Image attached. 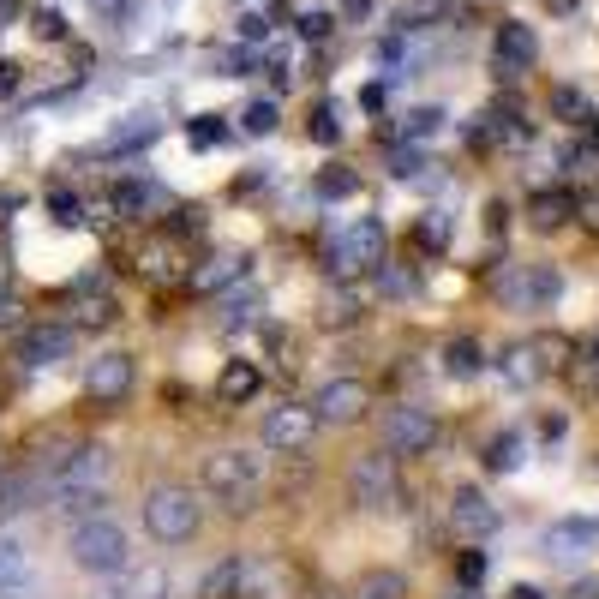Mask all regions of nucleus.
Returning a JSON list of instances; mask_svg holds the SVG:
<instances>
[{"instance_id":"f257e3e1","label":"nucleus","mask_w":599,"mask_h":599,"mask_svg":"<svg viewBox=\"0 0 599 599\" xmlns=\"http://www.w3.org/2000/svg\"><path fill=\"white\" fill-rule=\"evenodd\" d=\"M114 474V450L108 444H78L60 468H54V516H96L102 492Z\"/></svg>"},{"instance_id":"f03ea898","label":"nucleus","mask_w":599,"mask_h":599,"mask_svg":"<svg viewBox=\"0 0 599 599\" xmlns=\"http://www.w3.org/2000/svg\"><path fill=\"white\" fill-rule=\"evenodd\" d=\"M66 558H72L84 576L114 582V576L132 570V540H126L120 522H108V516L96 510V516H78V528H72V540H66Z\"/></svg>"},{"instance_id":"7ed1b4c3","label":"nucleus","mask_w":599,"mask_h":599,"mask_svg":"<svg viewBox=\"0 0 599 599\" xmlns=\"http://www.w3.org/2000/svg\"><path fill=\"white\" fill-rule=\"evenodd\" d=\"M198 522H204L198 492H186V486H150V498H144V534L156 546H186L198 534Z\"/></svg>"},{"instance_id":"20e7f679","label":"nucleus","mask_w":599,"mask_h":599,"mask_svg":"<svg viewBox=\"0 0 599 599\" xmlns=\"http://www.w3.org/2000/svg\"><path fill=\"white\" fill-rule=\"evenodd\" d=\"M258 486H264V456H252V450H216L204 462V492L222 498L228 510H246L258 498Z\"/></svg>"},{"instance_id":"39448f33","label":"nucleus","mask_w":599,"mask_h":599,"mask_svg":"<svg viewBox=\"0 0 599 599\" xmlns=\"http://www.w3.org/2000/svg\"><path fill=\"white\" fill-rule=\"evenodd\" d=\"M318 432L324 426H318L312 402H282V408L264 414V450H276V456H306Z\"/></svg>"},{"instance_id":"423d86ee","label":"nucleus","mask_w":599,"mask_h":599,"mask_svg":"<svg viewBox=\"0 0 599 599\" xmlns=\"http://www.w3.org/2000/svg\"><path fill=\"white\" fill-rule=\"evenodd\" d=\"M432 444H438V420L420 402H396L384 414V450L390 456H426Z\"/></svg>"},{"instance_id":"0eeeda50","label":"nucleus","mask_w":599,"mask_h":599,"mask_svg":"<svg viewBox=\"0 0 599 599\" xmlns=\"http://www.w3.org/2000/svg\"><path fill=\"white\" fill-rule=\"evenodd\" d=\"M348 486H354V504H360V510H390V504H396V456H390V450L360 456L354 474H348Z\"/></svg>"},{"instance_id":"6e6552de","label":"nucleus","mask_w":599,"mask_h":599,"mask_svg":"<svg viewBox=\"0 0 599 599\" xmlns=\"http://www.w3.org/2000/svg\"><path fill=\"white\" fill-rule=\"evenodd\" d=\"M372 264H384V222L360 216V222H354V228L330 246V270L354 276V270H372Z\"/></svg>"},{"instance_id":"1a4fd4ad","label":"nucleus","mask_w":599,"mask_h":599,"mask_svg":"<svg viewBox=\"0 0 599 599\" xmlns=\"http://www.w3.org/2000/svg\"><path fill=\"white\" fill-rule=\"evenodd\" d=\"M366 408H372V390H366L360 378H330V384L312 396L318 426H354V420H366Z\"/></svg>"},{"instance_id":"9d476101","label":"nucleus","mask_w":599,"mask_h":599,"mask_svg":"<svg viewBox=\"0 0 599 599\" xmlns=\"http://www.w3.org/2000/svg\"><path fill=\"white\" fill-rule=\"evenodd\" d=\"M492 60H498V72H504V78L534 72V60H540V36H534V24L504 18V24H498V36H492Z\"/></svg>"},{"instance_id":"9b49d317","label":"nucleus","mask_w":599,"mask_h":599,"mask_svg":"<svg viewBox=\"0 0 599 599\" xmlns=\"http://www.w3.org/2000/svg\"><path fill=\"white\" fill-rule=\"evenodd\" d=\"M540 546H546V558H552V564H582V558L599 546V522L564 516V522H552V528H546V540H540Z\"/></svg>"},{"instance_id":"f8f14e48","label":"nucleus","mask_w":599,"mask_h":599,"mask_svg":"<svg viewBox=\"0 0 599 599\" xmlns=\"http://www.w3.org/2000/svg\"><path fill=\"white\" fill-rule=\"evenodd\" d=\"M72 348H78V330H72V324H30L24 342H18V360H24V366H60Z\"/></svg>"},{"instance_id":"ddd939ff","label":"nucleus","mask_w":599,"mask_h":599,"mask_svg":"<svg viewBox=\"0 0 599 599\" xmlns=\"http://www.w3.org/2000/svg\"><path fill=\"white\" fill-rule=\"evenodd\" d=\"M132 354H96L90 366H84V390L96 396V402H126L132 396Z\"/></svg>"},{"instance_id":"4468645a","label":"nucleus","mask_w":599,"mask_h":599,"mask_svg":"<svg viewBox=\"0 0 599 599\" xmlns=\"http://www.w3.org/2000/svg\"><path fill=\"white\" fill-rule=\"evenodd\" d=\"M450 528H456L462 540H486V534H498V504H492L486 492L462 486V492L450 498Z\"/></svg>"},{"instance_id":"2eb2a0df","label":"nucleus","mask_w":599,"mask_h":599,"mask_svg":"<svg viewBox=\"0 0 599 599\" xmlns=\"http://www.w3.org/2000/svg\"><path fill=\"white\" fill-rule=\"evenodd\" d=\"M36 582H30V558L12 534H0V599H30Z\"/></svg>"},{"instance_id":"dca6fc26","label":"nucleus","mask_w":599,"mask_h":599,"mask_svg":"<svg viewBox=\"0 0 599 599\" xmlns=\"http://www.w3.org/2000/svg\"><path fill=\"white\" fill-rule=\"evenodd\" d=\"M246 264H252L246 252H216L210 264H198V270H192V288H198V294H222L228 282H240V276H246Z\"/></svg>"},{"instance_id":"f3484780","label":"nucleus","mask_w":599,"mask_h":599,"mask_svg":"<svg viewBox=\"0 0 599 599\" xmlns=\"http://www.w3.org/2000/svg\"><path fill=\"white\" fill-rule=\"evenodd\" d=\"M162 204H168V192H162V186H150V180H120V186H114V210H120V216H132V222H144V216H150V210H162Z\"/></svg>"},{"instance_id":"a211bd4d","label":"nucleus","mask_w":599,"mask_h":599,"mask_svg":"<svg viewBox=\"0 0 599 599\" xmlns=\"http://www.w3.org/2000/svg\"><path fill=\"white\" fill-rule=\"evenodd\" d=\"M258 390H264V372H258L252 360H228L222 378H216V396H222V402H252Z\"/></svg>"},{"instance_id":"6ab92c4d","label":"nucleus","mask_w":599,"mask_h":599,"mask_svg":"<svg viewBox=\"0 0 599 599\" xmlns=\"http://www.w3.org/2000/svg\"><path fill=\"white\" fill-rule=\"evenodd\" d=\"M528 216H534V228H564V222L576 216V198H570V192H534Z\"/></svg>"},{"instance_id":"aec40b11","label":"nucleus","mask_w":599,"mask_h":599,"mask_svg":"<svg viewBox=\"0 0 599 599\" xmlns=\"http://www.w3.org/2000/svg\"><path fill=\"white\" fill-rule=\"evenodd\" d=\"M480 366H486V354H480L474 336H456V342L444 348V372H450V378H474Z\"/></svg>"},{"instance_id":"412c9836","label":"nucleus","mask_w":599,"mask_h":599,"mask_svg":"<svg viewBox=\"0 0 599 599\" xmlns=\"http://www.w3.org/2000/svg\"><path fill=\"white\" fill-rule=\"evenodd\" d=\"M354 599H408V582H402L396 570H372V576L354 588Z\"/></svg>"},{"instance_id":"4be33fe9","label":"nucleus","mask_w":599,"mask_h":599,"mask_svg":"<svg viewBox=\"0 0 599 599\" xmlns=\"http://www.w3.org/2000/svg\"><path fill=\"white\" fill-rule=\"evenodd\" d=\"M276 120H282L276 102H246V108H240V132H246V138H270Z\"/></svg>"},{"instance_id":"5701e85b","label":"nucleus","mask_w":599,"mask_h":599,"mask_svg":"<svg viewBox=\"0 0 599 599\" xmlns=\"http://www.w3.org/2000/svg\"><path fill=\"white\" fill-rule=\"evenodd\" d=\"M48 216H54L60 228H78V222H84V204H78V192H72V186H54V192H48Z\"/></svg>"},{"instance_id":"b1692460","label":"nucleus","mask_w":599,"mask_h":599,"mask_svg":"<svg viewBox=\"0 0 599 599\" xmlns=\"http://www.w3.org/2000/svg\"><path fill=\"white\" fill-rule=\"evenodd\" d=\"M486 468H492V474H510V468H522V438H516V432L492 438V450H486Z\"/></svg>"},{"instance_id":"393cba45","label":"nucleus","mask_w":599,"mask_h":599,"mask_svg":"<svg viewBox=\"0 0 599 599\" xmlns=\"http://www.w3.org/2000/svg\"><path fill=\"white\" fill-rule=\"evenodd\" d=\"M360 192V174L354 168H324L318 174V198H354Z\"/></svg>"},{"instance_id":"a878e982","label":"nucleus","mask_w":599,"mask_h":599,"mask_svg":"<svg viewBox=\"0 0 599 599\" xmlns=\"http://www.w3.org/2000/svg\"><path fill=\"white\" fill-rule=\"evenodd\" d=\"M552 114H558V120H588V102H582V90L558 84V90H552Z\"/></svg>"},{"instance_id":"bb28decb","label":"nucleus","mask_w":599,"mask_h":599,"mask_svg":"<svg viewBox=\"0 0 599 599\" xmlns=\"http://www.w3.org/2000/svg\"><path fill=\"white\" fill-rule=\"evenodd\" d=\"M204 599H240V564H222V570L204 582Z\"/></svg>"},{"instance_id":"cd10ccee","label":"nucleus","mask_w":599,"mask_h":599,"mask_svg":"<svg viewBox=\"0 0 599 599\" xmlns=\"http://www.w3.org/2000/svg\"><path fill=\"white\" fill-rule=\"evenodd\" d=\"M438 126H444V108H414L408 126H402V138H432Z\"/></svg>"},{"instance_id":"c85d7f7f","label":"nucleus","mask_w":599,"mask_h":599,"mask_svg":"<svg viewBox=\"0 0 599 599\" xmlns=\"http://www.w3.org/2000/svg\"><path fill=\"white\" fill-rule=\"evenodd\" d=\"M186 138H192L198 150H210V144H222V120H216V114H198V120L186 126Z\"/></svg>"},{"instance_id":"c756f323","label":"nucleus","mask_w":599,"mask_h":599,"mask_svg":"<svg viewBox=\"0 0 599 599\" xmlns=\"http://www.w3.org/2000/svg\"><path fill=\"white\" fill-rule=\"evenodd\" d=\"M516 384H534L540 378V366H534V348H510V366H504Z\"/></svg>"},{"instance_id":"7c9ffc66","label":"nucleus","mask_w":599,"mask_h":599,"mask_svg":"<svg viewBox=\"0 0 599 599\" xmlns=\"http://www.w3.org/2000/svg\"><path fill=\"white\" fill-rule=\"evenodd\" d=\"M312 138H318V144H336V138H342V126H336V108H330V102L312 114Z\"/></svg>"},{"instance_id":"2f4dec72","label":"nucleus","mask_w":599,"mask_h":599,"mask_svg":"<svg viewBox=\"0 0 599 599\" xmlns=\"http://www.w3.org/2000/svg\"><path fill=\"white\" fill-rule=\"evenodd\" d=\"M456 576H462V588H474V582L486 576V558H480V552H462V564H456Z\"/></svg>"},{"instance_id":"473e14b6","label":"nucleus","mask_w":599,"mask_h":599,"mask_svg":"<svg viewBox=\"0 0 599 599\" xmlns=\"http://www.w3.org/2000/svg\"><path fill=\"white\" fill-rule=\"evenodd\" d=\"M30 30H36V36H66L60 12H30Z\"/></svg>"},{"instance_id":"72a5a7b5","label":"nucleus","mask_w":599,"mask_h":599,"mask_svg":"<svg viewBox=\"0 0 599 599\" xmlns=\"http://www.w3.org/2000/svg\"><path fill=\"white\" fill-rule=\"evenodd\" d=\"M420 240H426V246H444V240H450V222H444V216H426V222H420Z\"/></svg>"},{"instance_id":"f704fd0d","label":"nucleus","mask_w":599,"mask_h":599,"mask_svg":"<svg viewBox=\"0 0 599 599\" xmlns=\"http://www.w3.org/2000/svg\"><path fill=\"white\" fill-rule=\"evenodd\" d=\"M240 36H246V42H264V18H258V12H246V18H240Z\"/></svg>"},{"instance_id":"c9c22d12","label":"nucleus","mask_w":599,"mask_h":599,"mask_svg":"<svg viewBox=\"0 0 599 599\" xmlns=\"http://www.w3.org/2000/svg\"><path fill=\"white\" fill-rule=\"evenodd\" d=\"M384 288H390V294H414V276H402V270H384Z\"/></svg>"},{"instance_id":"e433bc0d","label":"nucleus","mask_w":599,"mask_h":599,"mask_svg":"<svg viewBox=\"0 0 599 599\" xmlns=\"http://www.w3.org/2000/svg\"><path fill=\"white\" fill-rule=\"evenodd\" d=\"M0 96H18V66L12 60H0Z\"/></svg>"},{"instance_id":"4c0bfd02","label":"nucleus","mask_w":599,"mask_h":599,"mask_svg":"<svg viewBox=\"0 0 599 599\" xmlns=\"http://www.w3.org/2000/svg\"><path fill=\"white\" fill-rule=\"evenodd\" d=\"M18 324V300L12 294H0V330H12Z\"/></svg>"},{"instance_id":"58836bf2","label":"nucleus","mask_w":599,"mask_h":599,"mask_svg":"<svg viewBox=\"0 0 599 599\" xmlns=\"http://www.w3.org/2000/svg\"><path fill=\"white\" fill-rule=\"evenodd\" d=\"M300 30H306V36H312V42H318V36H324V30H330V18H324V12H312V18H306V24H300Z\"/></svg>"},{"instance_id":"ea45409f","label":"nucleus","mask_w":599,"mask_h":599,"mask_svg":"<svg viewBox=\"0 0 599 599\" xmlns=\"http://www.w3.org/2000/svg\"><path fill=\"white\" fill-rule=\"evenodd\" d=\"M504 599H546V594H540L534 582H516V588H510V594H504Z\"/></svg>"},{"instance_id":"a19ab883","label":"nucleus","mask_w":599,"mask_h":599,"mask_svg":"<svg viewBox=\"0 0 599 599\" xmlns=\"http://www.w3.org/2000/svg\"><path fill=\"white\" fill-rule=\"evenodd\" d=\"M342 12H348V18H366V12H372V0H342Z\"/></svg>"},{"instance_id":"79ce46f5","label":"nucleus","mask_w":599,"mask_h":599,"mask_svg":"<svg viewBox=\"0 0 599 599\" xmlns=\"http://www.w3.org/2000/svg\"><path fill=\"white\" fill-rule=\"evenodd\" d=\"M588 132H594V144H599V114H588Z\"/></svg>"},{"instance_id":"37998d69","label":"nucleus","mask_w":599,"mask_h":599,"mask_svg":"<svg viewBox=\"0 0 599 599\" xmlns=\"http://www.w3.org/2000/svg\"><path fill=\"white\" fill-rule=\"evenodd\" d=\"M450 599H480V594H474V588H462V594H450Z\"/></svg>"},{"instance_id":"c03bdc74","label":"nucleus","mask_w":599,"mask_h":599,"mask_svg":"<svg viewBox=\"0 0 599 599\" xmlns=\"http://www.w3.org/2000/svg\"><path fill=\"white\" fill-rule=\"evenodd\" d=\"M594 360H599V342H594Z\"/></svg>"}]
</instances>
